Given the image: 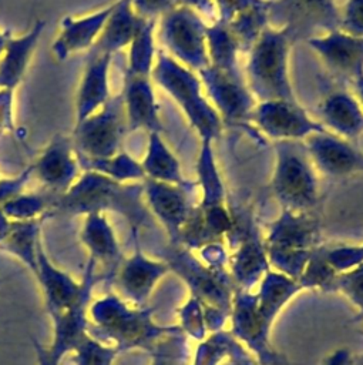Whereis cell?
Wrapping results in <instances>:
<instances>
[{"label":"cell","mask_w":363,"mask_h":365,"mask_svg":"<svg viewBox=\"0 0 363 365\" xmlns=\"http://www.w3.org/2000/svg\"><path fill=\"white\" fill-rule=\"evenodd\" d=\"M117 212L122 215L131 231L148 225L151 214L142 195V182H117L94 171H83L77 181L54 198L51 214L85 215L90 212Z\"/></svg>","instance_id":"6da1fadb"},{"label":"cell","mask_w":363,"mask_h":365,"mask_svg":"<svg viewBox=\"0 0 363 365\" xmlns=\"http://www.w3.org/2000/svg\"><path fill=\"white\" fill-rule=\"evenodd\" d=\"M152 307H134L118 294L108 291L88 307V334L120 352L140 348L149 352L167 334L181 329L178 325H158L152 319Z\"/></svg>","instance_id":"7a4b0ae2"},{"label":"cell","mask_w":363,"mask_h":365,"mask_svg":"<svg viewBox=\"0 0 363 365\" xmlns=\"http://www.w3.org/2000/svg\"><path fill=\"white\" fill-rule=\"evenodd\" d=\"M151 78L154 86H158L178 106L201 141L214 143L219 138L223 121L206 97L198 73L159 48Z\"/></svg>","instance_id":"3957f363"},{"label":"cell","mask_w":363,"mask_h":365,"mask_svg":"<svg viewBox=\"0 0 363 365\" xmlns=\"http://www.w3.org/2000/svg\"><path fill=\"white\" fill-rule=\"evenodd\" d=\"M293 41L286 29L269 24L249 48L243 74L256 103L298 100L289 74Z\"/></svg>","instance_id":"277c9868"},{"label":"cell","mask_w":363,"mask_h":365,"mask_svg":"<svg viewBox=\"0 0 363 365\" xmlns=\"http://www.w3.org/2000/svg\"><path fill=\"white\" fill-rule=\"evenodd\" d=\"M263 244L270 268L298 281L313 251L322 245L319 220L312 211L282 210L268 224Z\"/></svg>","instance_id":"5b68a950"},{"label":"cell","mask_w":363,"mask_h":365,"mask_svg":"<svg viewBox=\"0 0 363 365\" xmlns=\"http://www.w3.org/2000/svg\"><path fill=\"white\" fill-rule=\"evenodd\" d=\"M270 188L282 210L312 211L319 200L317 171L303 141H275Z\"/></svg>","instance_id":"8992f818"},{"label":"cell","mask_w":363,"mask_h":365,"mask_svg":"<svg viewBox=\"0 0 363 365\" xmlns=\"http://www.w3.org/2000/svg\"><path fill=\"white\" fill-rule=\"evenodd\" d=\"M171 272H175L188 287L189 295L199 298L205 307L216 308L231 315L235 285L229 271L209 268L192 250L182 245H168L161 252Z\"/></svg>","instance_id":"52a82bcc"},{"label":"cell","mask_w":363,"mask_h":365,"mask_svg":"<svg viewBox=\"0 0 363 365\" xmlns=\"http://www.w3.org/2000/svg\"><path fill=\"white\" fill-rule=\"evenodd\" d=\"M158 40L174 60L199 73L209 64L206 47L208 23L194 10L177 4L157 21Z\"/></svg>","instance_id":"ba28073f"},{"label":"cell","mask_w":363,"mask_h":365,"mask_svg":"<svg viewBox=\"0 0 363 365\" xmlns=\"http://www.w3.org/2000/svg\"><path fill=\"white\" fill-rule=\"evenodd\" d=\"M127 133L122 98L115 94L102 108L74 124L71 140L78 157L104 158L122 150Z\"/></svg>","instance_id":"9c48e42d"},{"label":"cell","mask_w":363,"mask_h":365,"mask_svg":"<svg viewBox=\"0 0 363 365\" xmlns=\"http://www.w3.org/2000/svg\"><path fill=\"white\" fill-rule=\"evenodd\" d=\"M283 27L293 40L305 41L339 29L340 6L336 0H275L269 1V24Z\"/></svg>","instance_id":"30bf717a"},{"label":"cell","mask_w":363,"mask_h":365,"mask_svg":"<svg viewBox=\"0 0 363 365\" xmlns=\"http://www.w3.org/2000/svg\"><path fill=\"white\" fill-rule=\"evenodd\" d=\"M226 238L231 248L228 269L233 285L243 291H252L270 269L263 237L252 220L241 224L233 217V230Z\"/></svg>","instance_id":"8fae6325"},{"label":"cell","mask_w":363,"mask_h":365,"mask_svg":"<svg viewBox=\"0 0 363 365\" xmlns=\"http://www.w3.org/2000/svg\"><path fill=\"white\" fill-rule=\"evenodd\" d=\"M268 138L275 141H305L313 133L326 130L319 120L292 100L258 101L251 120Z\"/></svg>","instance_id":"7c38bea8"},{"label":"cell","mask_w":363,"mask_h":365,"mask_svg":"<svg viewBox=\"0 0 363 365\" xmlns=\"http://www.w3.org/2000/svg\"><path fill=\"white\" fill-rule=\"evenodd\" d=\"M229 319V332L261 365H282L283 358L270 344V327H268L259 314L255 292L235 289Z\"/></svg>","instance_id":"4fadbf2b"},{"label":"cell","mask_w":363,"mask_h":365,"mask_svg":"<svg viewBox=\"0 0 363 365\" xmlns=\"http://www.w3.org/2000/svg\"><path fill=\"white\" fill-rule=\"evenodd\" d=\"M205 94L223 123L238 124L251 120L256 106L243 71H226L208 64L198 73Z\"/></svg>","instance_id":"5bb4252c"},{"label":"cell","mask_w":363,"mask_h":365,"mask_svg":"<svg viewBox=\"0 0 363 365\" xmlns=\"http://www.w3.org/2000/svg\"><path fill=\"white\" fill-rule=\"evenodd\" d=\"M100 279L95 261L88 258L77 299L67 309L51 317L53 341L48 351L57 361H63L68 352H73L88 334V307L93 299V288Z\"/></svg>","instance_id":"9a60e30c"},{"label":"cell","mask_w":363,"mask_h":365,"mask_svg":"<svg viewBox=\"0 0 363 365\" xmlns=\"http://www.w3.org/2000/svg\"><path fill=\"white\" fill-rule=\"evenodd\" d=\"M134 251L124 258L120 265L112 285L118 289V295L134 307H145L154 288L169 271L164 259H152L147 257L140 244V231H131Z\"/></svg>","instance_id":"2e32d148"},{"label":"cell","mask_w":363,"mask_h":365,"mask_svg":"<svg viewBox=\"0 0 363 365\" xmlns=\"http://www.w3.org/2000/svg\"><path fill=\"white\" fill-rule=\"evenodd\" d=\"M194 187H196L195 182L189 185H177L148 178L142 181L145 205L149 214L165 230L171 245H178L181 230L195 205L191 201V191Z\"/></svg>","instance_id":"e0dca14e"},{"label":"cell","mask_w":363,"mask_h":365,"mask_svg":"<svg viewBox=\"0 0 363 365\" xmlns=\"http://www.w3.org/2000/svg\"><path fill=\"white\" fill-rule=\"evenodd\" d=\"M33 177L53 197L64 194L83 170L71 135L56 134L31 164Z\"/></svg>","instance_id":"ac0fdd59"},{"label":"cell","mask_w":363,"mask_h":365,"mask_svg":"<svg viewBox=\"0 0 363 365\" xmlns=\"http://www.w3.org/2000/svg\"><path fill=\"white\" fill-rule=\"evenodd\" d=\"M303 143L317 173L330 178L363 173V151L352 141L323 130L313 133Z\"/></svg>","instance_id":"d6986e66"},{"label":"cell","mask_w":363,"mask_h":365,"mask_svg":"<svg viewBox=\"0 0 363 365\" xmlns=\"http://www.w3.org/2000/svg\"><path fill=\"white\" fill-rule=\"evenodd\" d=\"M325 67L350 84L363 76V37H356L333 30L306 40Z\"/></svg>","instance_id":"ffe728a7"},{"label":"cell","mask_w":363,"mask_h":365,"mask_svg":"<svg viewBox=\"0 0 363 365\" xmlns=\"http://www.w3.org/2000/svg\"><path fill=\"white\" fill-rule=\"evenodd\" d=\"M80 241L88 251V258L94 259L97 265H102L101 281L105 285H112L114 277L125 257L107 214H85L80 231Z\"/></svg>","instance_id":"44dd1931"},{"label":"cell","mask_w":363,"mask_h":365,"mask_svg":"<svg viewBox=\"0 0 363 365\" xmlns=\"http://www.w3.org/2000/svg\"><path fill=\"white\" fill-rule=\"evenodd\" d=\"M128 131L144 130L149 133H162L159 104L151 77L124 74V86L120 93Z\"/></svg>","instance_id":"7402d4cb"},{"label":"cell","mask_w":363,"mask_h":365,"mask_svg":"<svg viewBox=\"0 0 363 365\" xmlns=\"http://www.w3.org/2000/svg\"><path fill=\"white\" fill-rule=\"evenodd\" d=\"M112 3L83 16H64L60 30L51 43L53 56L63 61L73 54L90 51L97 43L110 16Z\"/></svg>","instance_id":"603a6c76"},{"label":"cell","mask_w":363,"mask_h":365,"mask_svg":"<svg viewBox=\"0 0 363 365\" xmlns=\"http://www.w3.org/2000/svg\"><path fill=\"white\" fill-rule=\"evenodd\" d=\"M112 56L88 51L75 93V123L102 108L112 97L110 88V68Z\"/></svg>","instance_id":"cb8c5ba5"},{"label":"cell","mask_w":363,"mask_h":365,"mask_svg":"<svg viewBox=\"0 0 363 365\" xmlns=\"http://www.w3.org/2000/svg\"><path fill=\"white\" fill-rule=\"evenodd\" d=\"M320 124L330 133L356 140L363 133V107L353 91L335 90L317 107Z\"/></svg>","instance_id":"d4e9b609"},{"label":"cell","mask_w":363,"mask_h":365,"mask_svg":"<svg viewBox=\"0 0 363 365\" xmlns=\"http://www.w3.org/2000/svg\"><path fill=\"white\" fill-rule=\"evenodd\" d=\"M44 29L46 21L38 19L24 34H11L0 56V90L16 91L21 84Z\"/></svg>","instance_id":"484cf974"},{"label":"cell","mask_w":363,"mask_h":365,"mask_svg":"<svg viewBox=\"0 0 363 365\" xmlns=\"http://www.w3.org/2000/svg\"><path fill=\"white\" fill-rule=\"evenodd\" d=\"M36 278L41 287L46 309L54 317L67 309L81 291V281H75L67 272L58 269L47 257L41 242L37 247V274Z\"/></svg>","instance_id":"4316f807"},{"label":"cell","mask_w":363,"mask_h":365,"mask_svg":"<svg viewBox=\"0 0 363 365\" xmlns=\"http://www.w3.org/2000/svg\"><path fill=\"white\" fill-rule=\"evenodd\" d=\"M142 20L128 0H115L100 37L90 51L114 57L117 53L127 50Z\"/></svg>","instance_id":"83f0119b"},{"label":"cell","mask_w":363,"mask_h":365,"mask_svg":"<svg viewBox=\"0 0 363 365\" xmlns=\"http://www.w3.org/2000/svg\"><path fill=\"white\" fill-rule=\"evenodd\" d=\"M144 175L148 180L177 184V185H189L192 181L186 180L182 174L181 163L169 148L167 141L162 137V133H149L147 150L140 161Z\"/></svg>","instance_id":"f1b7e54d"},{"label":"cell","mask_w":363,"mask_h":365,"mask_svg":"<svg viewBox=\"0 0 363 365\" xmlns=\"http://www.w3.org/2000/svg\"><path fill=\"white\" fill-rule=\"evenodd\" d=\"M300 291L303 289L296 279L272 268L265 272L258 284L255 295L259 314L268 324V327L272 328L280 311Z\"/></svg>","instance_id":"f546056e"},{"label":"cell","mask_w":363,"mask_h":365,"mask_svg":"<svg viewBox=\"0 0 363 365\" xmlns=\"http://www.w3.org/2000/svg\"><path fill=\"white\" fill-rule=\"evenodd\" d=\"M196 187L201 190L199 207H216L226 204V191L211 141H201L196 160Z\"/></svg>","instance_id":"4dcf8cb0"},{"label":"cell","mask_w":363,"mask_h":365,"mask_svg":"<svg viewBox=\"0 0 363 365\" xmlns=\"http://www.w3.org/2000/svg\"><path fill=\"white\" fill-rule=\"evenodd\" d=\"M44 218L30 221H13L6 238L0 242V250L19 258L36 277L37 247L41 242L40 228Z\"/></svg>","instance_id":"1f68e13d"},{"label":"cell","mask_w":363,"mask_h":365,"mask_svg":"<svg viewBox=\"0 0 363 365\" xmlns=\"http://www.w3.org/2000/svg\"><path fill=\"white\" fill-rule=\"evenodd\" d=\"M157 20H142L132 41L127 47V66L125 73L128 76L151 77L157 53Z\"/></svg>","instance_id":"d6a6232c"},{"label":"cell","mask_w":363,"mask_h":365,"mask_svg":"<svg viewBox=\"0 0 363 365\" xmlns=\"http://www.w3.org/2000/svg\"><path fill=\"white\" fill-rule=\"evenodd\" d=\"M78 157V155H77ZM78 163L83 171H94L117 182H142L145 180L141 163L131 154L121 150L114 155L104 158H81Z\"/></svg>","instance_id":"836d02e7"},{"label":"cell","mask_w":363,"mask_h":365,"mask_svg":"<svg viewBox=\"0 0 363 365\" xmlns=\"http://www.w3.org/2000/svg\"><path fill=\"white\" fill-rule=\"evenodd\" d=\"M209 64L226 71H243L239 66V46L226 23L215 21L206 27Z\"/></svg>","instance_id":"e575fe53"},{"label":"cell","mask_w":363,"mask_h":365,"mask_svg":"<svg viewBox=\"0 0 363 365\" xmlns=\"http://www.w3.org/2000/svg\"><path fill=\"white\" fill-rule=\"evenodd\" d=\"M241 51H249L261 33L269 26V1L259 0L226 23Z\"/></svg>","instance_id":"d590c367"},{"label":"cell","mask_w":363,"mask_h":365,"mask_svg":"<svg viewBox=\"0 0 363 365\" xmlns=\"http://www.w3.org/2000/svg\"><path fill=\"white\" fill-rule=\"evenodd\" d=\"M53 195L48 192H20L14 198L4 202L0 208L13 221H30L47 218L51 214Z\"/></svg>","instance_id":"8d00e7d4"},{"label":"cell","mask_w":363,"mask_h":365,"mask_svg":"<svg viewBox=\"0 0 363 365\" xmlns=\"http://www.w3.org/2000/svg\"><path fill=\"white\" fill-rule=\"evenodd\" d=\"M149 365H189V346L188 336L181 331L159 338L151 351Z\"/></svg>","instance_id":"74e56055"},{"label":"cell","mask_w":363,"mask_h":365,"mask_svg":"<svg viewBox=\"0 0 363 365\" xmlns=\"http://www.w3.org/2000/svg\"><path fill=\"white\" fill-rule=\"evenodd\" d=\"M235 344L236 339L229 331L212 332L196 345L189 365H221Z\"/></svg>","instance_id":"f35d334b"},{"label":"cell","mask_w":363,"mask_h":365,"mask_svg":"<svg viewBox=\"0 0 363 365\" xmlns=\"http://www.w3.org/2000/svg\"><path fill=\"white\" fill-rule=\"evenodd\" d=\"M325 292H339L344 295L356 308L357 315L353 318L354 322L363 319V262L337 272Z\"/></svg>","instance_id":"ab89813d"},{"label":"cell","mask_w":363,"mask_h":365,"mask_svg":"<svg viewBox=\"0 0 363 365\" xmlns=\"http://www.w3.org/2000/svg\"><path fill=\"white\" fill-rule=\"evenodd\" d=\"M326 245L317 247L312 257L309 258L302 275L299 277L298 282L300 284L302 289H322L326 291L327 285L337 274L332 265L326 259Z\"/></svg>","instance_id":"60d3db41"},{"label":"cell","mask_w":363,"mask_h":365,"mask_svg":"<svg viewBox=\"0 0 363 365\" xmlns=\"http://www.w3.org/2000/svg\"><path fill=\"white\" fill-rule=\"evenodd\" d=\"M71 354L75 365H112L120 351L87 334Z\"/></svg>","instance_id":"b9f144b4"},{"label":"cell","mask_w":363,"mask_h":365,"mask_svg":"<svg viewBox=\"0 0 363 365\" xmlns=\"http://www.w3.org/2000/svg\"><path fill=\"white\" fill-rule=\"evenodd\" d=\"M177 315L179 318L178 327L188 338H192L201 342L208 336L205 315H204V305L199 301V298L189 295L185 304L177 309Z\"/></svg>","instance_id":"7bdbcfd3"},{"label":"cell","mask_w":363,"mask_h":365,"mask_svg":"<svg viewBox=\"0 0 363 365\" xmlns=\"http://www.w3.org/2000/svg\"><path fill=\"white\" fill-rule=\"evenodd\" d=\"M326 259L336 272L350 269L363 262V244L360 245H326Z\"/></svg>","instance_id":"ee69618b"},{"label":"cell","mask_w":363,"mask_h":365,"mask_svg":"<svg viewBox=\"0 0 363 365\" xmlns=\"http://www.w3.org/2000/svg\"><path fill=\"white\" fill-rule=\"evenodd\" d=\"M339 30L350 36L363 37V0H346L340 6Z\"/></svg>","instance_id":"f6af8a7d"},{"label":"cell","mask_w":363,"mask_h":365,"mask_svg":"<svg viewBox=\"0 0 363 365\" xmlns=\"http://www.w3.org/2000/svg\"><path fill=\"white\" fill-rule=\"evenodd\" d=\"M33 177L31 164L13 177H0V207L9 200L24 191L27 182Z\"/></svg>","instance_id":"bcb514c9"},{"label":"cell","mask_w":363,"mask_h":365,"mask_svg":"<svg viewBox=\"0 0 363 365\" xmlns=\"http://www.w3.org/2000/svg\"><path fill=\"white\" fill-rule=\"evenodd\" d=\"M134 11L145 20H157L165 13L172 10L178 1L177 0H128Z\"/></svg>","instance_id":"7dc6e473"},{"label":"cell","mask_w":363,"mask_h":365,"mask_svg":"<svg viewBox=\"0 0 363 365\" xmlns=\"http://www.w3.org/2000/svg\"><path fill=\"white\" fill-rule=\"evenodd\" d=\"M198 257L212 269L229 271V251L222 241L204 245L201 250H198Z\"/></svg>","instance_id":"c3c4849f"},{"label":"cell","mask_w":363,"mask_h":365,"mask_svg":"<svg viewBox=\"0 0 363 365\" xmlns=\"http://www.w3.org/2000/svg\"><path fill=\"white\" fill-rule=\"evenodd\" d=\"M14 131V91L0 90V135Z\"/></svg>","instance_id":"681fc988"},{"label":"cell","mask_w":363,"mask_h":365,"mask_svg":"<svg viewBox=\"0 0 363 365\" xmlns=\"http://www.w3.org/2000/svg\"><path fill=\"white\" fill-rule=\"evenodd\" d=\"M218 9V20L222 23H229L242 10L255 4L259 0H214Z\"/></svg>","instance_id":"f907efd6"},{"label":"cell","mask_w":363,"mask_h":365,"mask_svg":"<svg viewBox=\"0 0 363 365\" xmlns=\"http://www.w3.org/2000/svg\"><path fill=\"white\" fill-rule=\"evenodd\" d=\"M178 4L185 6L198 13L208 24L218 21V9L214 0H177Z\"/></svg>","instance_id":"816d5d0a"},{"label":"cell","mask_w":363,"mask_h":365,"mask_svg":"<svg viewBox=\"0 0 363 365\" xmlns=\"http://www.w3.org/2000/svg\"><path fill=\"white\" fill-rule=\"evenodd\" d=\"M221 365H261V364L239 341H236L232 351Z\"/></svg>","instance_id":"f5cc1de1"},{"label":"cell","mask_w":363,"mask_h":365,"mask_svg":"<svg viewBox=\"0 0 363 365\" xmlns=\"http://www.w3.org/2000/svg\"><path fill=\"white\" fill-rule=\"evenodd\" d=\"M353 356L354 355L347 348H339L329 354L323 359L322 365H354Z\"/></svg>","instance_id":"db71d44e"},{"label":"cell","mask_w":363,"mask_h":365,"mask_svg":"<svg viewBox=\"0 0 363 365\" xmlns=\"http://www.w3.org/2000/svg\"><path fill=\"white\" fill-rule=\"evenodd\" d=\"M31 344H33V348H34L38 365H61V361H57L50 354L48 348H46L43 344H40L36 338H31Z\"/></svg>","instance_id":"11a10c76"},{"label":"cell","mask_w":363,"mask_h":365,"mask_svg":"<svg viewBox=\"0 0 363 365\" xmlns=\"http://www.w3.org/2000/svg\"><path fill=\"white\" fill-rule=\"evenodd\" d=\"M11 227V220L3 212V210L0 208V242L6 238V235L9 234Z\"/></svg>","instance_id":"9f6ffc18"},{"label":"cell","mask_w":363,"mask_h":365,"mask_svg":"<svg viewBox=\"0 0 363 365\" xmlns=\"http://www.w3.org/2000/svg\"><path fill=\"white\" fill-rule=\"evenodd\" d=\"M352 91L354 93V96L357 97L359 103L363 107V76L357 77L353 83H352Z\"/></svg>","instance_id":"6f0895ef"},{"label":"cell","mask_w":363,"mask_h":365,"mask_svg":"<svg viewBox=\"0 0 363 365\" xmlns=\"http://www.w3.org/2000/svg\"><path fill=\"white\" fill-rule=\"evenodd\" d=\"M10 37H11V33L9 30H0V56L4 51L6 44H7Z\"/></svg>","instance_id":"680465c9"},{"label":"cell","mask_w":363,"mask_h":365,"mask_svg":"<svg viewBox=\"0 0 363 365\" xmlns=\"http://www.w3.org/2000/svg\"><path fill=\"white\" fill-rule=\"evenodd\" d=\"M353 362H354V365H363V354L353 356Z\"/></svg>","instance_id":"91938a15"},{"label":"cell","mask_w":363,"mask_h":365,"mask_svg":"<svg viewBox=\"0 0 363 365\" xmlns=\"http://www.w3.org/2000/svg\"><path fill=\"white\" fill-rule=\"evenodd\" d=\"M0 177H1V175H0Z\"/></svg>","instance_id":"94428289"}]
</instances>
